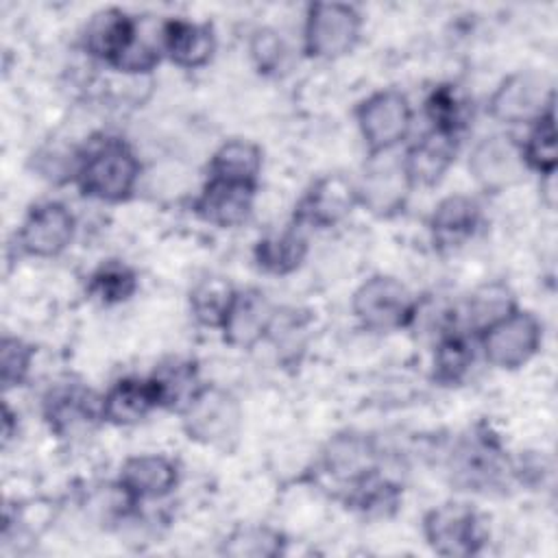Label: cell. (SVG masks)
<instances>
[{
	"label": "cell",
	"instance_id": "obj_31",
	"mask_svg": "<svg viewBox=\"0 0 558 558\" xmlns=\"http://www.w3.org/2000/svg\"><path fill=\"white\" fill-rule=\"evenodd\" d=\"M521 157L527 172L541 179L556 177L558 168V144H556V109H549L527 126L523 140H519Z\"/></svg>",
	"mask_w": 558,
	"mask_h": 558
},
{
	"label": "cell",
	"instance_id": "obj_15",
	"mask_svg": "<svg viewBox=\"0 0 558 558\" xmlns=\"http://www.w3.org/2000/svg\"><path fill=\"white\" fill-rule=\"evenodd\" d=\"M255 194L257 185L207 177L190 207L192 214L209 227L235 229L251 218Z\"/></svg>",
	"mask_w": 558,
	"mask_h": 558
},
{
	"label": "cell",
	"instance_id": "obj_24",
	"mask_svg": "<svg viewBox=\"0 0 558 558\" xmlns=\"http://www.w3.org/2000/svg\"><path fill=\"white\" fill-rule=\"evenodd\" d=\"M307 253H310V244H307L305 229L296 225H290L281 231L266 233L253 246L255 266L264 275H272V277H286L296 272L307 259Z\"/></svg>",
	"mask_w": 558,
	"mask_h": 558
},
{
	"label": "cell",
	"instance_id": "obj_5",
	"mask_svg": "<svg viewBox=\"0 0 558 558\" xmlns=\"http://www.w3.org/2000/svg\"><path fill=\"white\" fill-rule=\"evenodd\" d=\"M351 312L366 331L395 333L414 323L418 301L401 279L392 275H373L355 288Z\"/></svg>",
	"mask_w": 558,
	"mask_h": 558
},
{
	"label": "cell",
	"instance_id": "obj_8",
	"mask_svg": "<svg viewBox=\"0 0 558 558\" xmlns=\"http://www.w3.org/2000/svg\"><path fill=\"white\" fill-rule=\"evenodd\" d=\"M554 83L538 70H514L504 76L488 96V116L506 126H530L549 109H556Z\"/></svg>",
	"mask_w": 558,
	"mask_h": 558
},
{
	"label": "cell",
	"instance_id": "obj_22",
	"mask_svg": "<svg viewBox=\"0 0 558 558\" xmlns=\"http://www.w3.org/2000/svg\"><path fill=\"white\" fill-rule=\"evenodd\" d=\"M458 142L460 137L445 135L438 131L423 133L416 142L408 146V150L401 155L405 172L416 187H434L438 185L449 168L456 161L458 155Z\"/></svg>",
	"mask_w": 558,
	"mask_h": 558
},
{
	"label": "cell",
	"instance_id": "obj_20",
	"mask_svg": "<svg viewBox=\"0 0 558 558\" xmlns=\"http://www.w3.org/2000/svg\"><path fill=\"white\" fill-rule=\"evenodd\" d=\"M161 50L181 70L205 68L216 52V31L209 22L168 17L161 22Z\"/></svg>",
	"mask_w": 558,
	"mask_h": 558
},
{
	"label": "cell",
	"instance_id": "obj_11",
	"mask_svg": "<svg viewBox=\"0 0 558 558\" xmlns=\"http://www.w3.org/2000/svg\"><path fill=\"white\" fill-rule=\"evenodd\" d=\"M41 416L57 438L87 436L105 423L102 395L83 384H57L41 399Z\"/></svg>",
	"mask_w": 558,
	"mask_h": 558
},
{
	"label": "cell",
	"instance_id": "obj_13",
	"mask_svg": "<svg viewBox=\"0 0 558 558\" xmlns=\"http://www.w3.org/2000/svg\"><path fill=\"white\" fill-rule=\"evenodd\" d=\"M74 235L76 218L70 207L61 201H41L26 211L17 229V246L28 257L50 259L68 251Z\"/></svg>",
	"mask_w": 558,
	"mask_h": 558
},
{
	"label": "cell",
	"instance_id": "obj_19",
	"mask_svg": "<svg viewBox=\"0 0 558 558\" xmlns=\"http://www.w3.org/2000/svg\"><path fill=\"white\" fill-rule=\"evenodd\" d=\"M277 307L262 288H238L233 305L220 327L222 340L233 349H253L266 342Z\"/></svg>",
	"mask_w": 558,
	"mask_h": 558
},
{
	"label": "cell",
	"instance_id": "obj_3",
	"mask_svg": "<svg viewBox=\"0 0 558 558\" xmlns=\"http://www.w3.org/2000/svg\"><path fill=\"white\" fill-rule=\"evenodd\" d=\"M179 416L185 436L203 447L231 451L240 440L244 414L227 388L205 384Z\"/></svg>",
	"mask_w": 558,
	"mask_h": 558
},
{
	"label": "cell",
	"instance_id": "obj_12",
	"mask_svg": "<svg viewBox=\"0 0 558 558\" xmlns=\"http://www.w3.org/2000/svg\"><path fill=\"white\" fill-rule=\"evenodd\" d=\"M469 172L486 194H501L519 185L527 174L519 140L510 133L482 137L469 155Z\"/></svg>",
	"mask_w": 558,
	"mask_h": 558
},
{
	"label": "cell",
	"instance_id": "obj_32",
	"mask_svg": "<svg viewBox=\"0 0 558 558\" xmlns=\"http://www.w3.org/2000/svg\"><path fill=\"white\" fill-rule=\"evenodd\" d=\"M137 288H140L137 272L120 259L102 262L87 277V294L102 305L126 303L137 292Z\"/></svg>",
	"mask_w": 558,
	"mask_h": 558
},
{
	"label": "cell",
	"instance_id": "obj_36",
	"mask_svg": "<svg viewBox=\"0 0 558 558\" xmlns=\"http://www.w3.org/2000/svg\"><path fill=\"white\" fill-rule=\"evenodd\" d=\"M248 57L259 74L275 76L286 65L288 46L277 28L257 26L248 37Z\"/></svg>",
	"mask_w": 558,
	"mask_h": 558
},
{
	"label": "cell",
	"instance_id": "obj_35",
	"mask_svg": "<svg viewBox=\"0 0 558 558\" xmlns=\"http://www.w3.org/2000/svg\"><path fill=\"white\" fill-rule=\"evenodd\" d=\"M310 316L305 312L299 310H279L275 314L270 333L266 338V342H272L281 355L283 362L288 360H296V351L305 349V336H307V327H310Z\"/></svg>",
	"mask_w": 558,
	"mask_h": 558
},
{
	"label": "cell",
	"instance_id": "obj_34",
	"mask_svg": "<svg viewBox=\"0 0 558 558\" xmlns=\"http://www.w3.org/2000/svg\"><path fill=\"white\" fill-rule=\"evenodd\" d=\"M517 303L512 299V292L508 290V286L504 283H486L482 288H477L464 307L466 314V325H469V333L477 336L480 329H484L488 323H493L495 318H499L501 314H506L508 310H512Z\"/></svg>",
	"mask_w": 558,
	"mask_h": 558
},
{
	"label": "cell",
	"instance_id": "obj_25",
	"mask_svg": "<svg viewBox=\"0 0 558 558\" xmlns=\"http://www.w3.org/2000/svg\"><path fill=\"white\" fill-rule=\"evenodd\" d=\"M159 410L181 414L205 386L198 364L190 357H170L148 375Z\"/></svg>",
	"mask_w": 558,
	"mask_h": 558
},
{
	"label": "cell",
	"instance_id": "obj_4",
	"mask_svg": "<svg viewBox=\"0 0 558 558\" xmlns=\"http://www.w3.org/2000/svg\"><path fill=\"white\" fill-rule=\"evenodd\" d=\"M484 360L499 371H519L543 347V323L530 310L514 305L475 336Z\"/></svg>",
	"mask_w": 558,
	"mask_h": 558
},
{
	"label": "cell",
	"instance_id": "obj_37",
	"mask_svg": "<svg viewBox=\"0 0 558 558\" xmlns=\"http://www.w3.org/2000/svg\"><path fill=\"white\" fill-rule=\"evenodd\" d=\"M35 347L15 336H2L0 340V384L4 390L20 388L33 368Z\"/></svg>",
	"mask_w": 558,
	"mask_h": 558
},
{
	"label": "cell",
	"instance_id": "obj_39",
	"mask_svg": "<svg viewBox=\"0 0 558 558\" xmlns=\"http://www.w3.org/2000/svg\"><path fill=\"white\" fill-rule=\"evenodd\" d=\"M17 434V414L9 408V403L2 405V442L7 445Z\"/></svg>",
	"mask_w": 558,
	"mask_h": 558
},
{
	"label": "cell",
	"instance_id": "obj_27",
	"mask_svg": "<svg viewBox=\"0 0 558 558\" xmlns=\"http://www.w3.org/2000/svg\"><path fill=\"white\" fill-rule=\"evenodd\" d=\"M264 168V150L253 140L231 137L222 142L209 157L207 177L227 179L246 185H259Z\"/></svg>",
	"mask_w": 558,
	"mask_h": 558
},
{
	"label": "cell",
	"instance_id": "obj_38",
	"mask_svg": "<svg viewBox=\"0 0 558 558\" xmlns=\"http://www.w3.org/2000/svg\"><path fill=\"white\" fill-rule=\"evenodd\" d=\"M512 477L525 486H543L551 477V464L541 453H525L512 460Z\"/></svg>",
	"mask_w": 558,
	"mask_h": 558
},
{
	"label": "cell",
	"instance_id": "obj_2",
	"mask_svg": "<svg viewBox=\"0 0 558 558\" xmlns=\"http://www.w3.org/2000/svg\"><path fill=\"white\" fill-rule=\"evenodd\" d=\"M512 458L488 425H475L458 436L447 456V473L458 490L488 493L512 477Z\"/></svg>",
	"mask_w": 558,
	"mask_h": 558
},
{
	"label": "cell",
	"instance_id": "obj_9",
	"mask_svg": "<svg viewBox=\"0 0 558 558\" xmlns=\"http://www.w3.org/2000/svg\"><path fill=\"white\" fill-rule=\"evenodd\" d=\"M421 532L432 551L447 558H469L482 551L486 525L466 501H442L423 514Z\"/></svg>",
	"mask_w": 558,
	"mask_h": 558
},
{
	"label": "cell",
	"instance_id": "obj_29",
	"mask_svg": "<svg viewBox=\"0 0 558 558\" xmlns=\"http://www.w3.org/2000/svg\"><path fill=\"white\" fill-rule=\"evenodd\" d=\"M235 294H238V288L229 279L220 275H207L198 279L187 294L190 314L201 327L220 331L233 305Z\"/></svg>",
	"mask_w": 558,
	"mask_h": 558
},
{
	"label": "cell",
	"instance_id": "obj_14",
	"mask_svg": "<svg viewBox=\"0 0 558 558\" xmlns=\"http://www.w3.org/2000/svg\"><path fill=\"white\" fill-rule=\"evenodd\" d=\"M360 207L355 181L340 172L318 177L294 207V225L301 229H331Z\"/></svg>",
	"mask_w": 558,
	"mask_h": 558
},
{
	"label": "cell",
	"instance_id": "obj_10",
	"mask_svg": "<svg viewBox=\"0 0 558 558\" xmlns=\"http://www.w3.org/2000/svg\"><path fill=\"white\" fill-rule=\"evenodd\" d=\"M357 201L364 211L375 218H395L399 216L414 190L403 159L392 153L368 155L360 179L355 181Z\"/></svg>",
	"mask_w": 558,
	"mask_h": 558
},
{
	"label": "cell",
	"instance_id": "obj_1",
	"mask_svg": "<svg viewBox=\"0 0 558 558\" xmlns=\"http://www.w3.org/2000/svg\"><path fill=\"white\" fill-rule=\"evenodd\" d=\"M142 161L118 135H100L81 148L74 183L78 192L100 203H124L137 190Z\"/></svg>",
	"mask_w": 558,
	"mask_h": 558
},
{
	"label": "cell",
	"instance_id": "obj_23",
	"mask_svg": "<svg viewBox=\"0 0 558 558\" xmlns=\"http://www.w3.org/2000/svg\"><path fill=\"white\" fill-rule=\"evenodd\" d=\"M159 410L153 384L146 377L126 375L102 392V418L116 427H131Z\"/></svg>",
	"mask_w": 558,
	"mask_h": 558
},
{
	"label": "cell",
	"instance_id": "obj_26",
	"mask_svg": "<svg viewBox=\"0 0 558 558\" xmlns=\"http://www.w3.org/2000/svg\"><path fill=\"white\" fill-rule=\"evenodd\" d=\"M403 499V488L392 477L384 475L381 469L364 475L342 490V501L353 512L366 519H388L392 517Z\"/></svg>",
	"mask_w": 558,
	"mask_h": 558
},
{
	"label": "cell",
	"instance_id": "obj_16",
	"mask_svg": "<svg viewBox=\"0 0 558 558\" xmlns=\"http://www.w3.org/2000/svg\"><path fill=\"white\" fill-rule=\"evenodd\" d=\"M137 28L140 17L126 13L124 9L107 7L87 20L81 35V46L87 57L113 70L135 41Z\"/></svg>",
	"mask_w": 558,
	"mask_h": 558
},
{
	"label": "cell",
	"instance_id": "obj_18",
	"mask_svg": "<svg viewBox=\"0 0 558 558\" xmlns=\"http://www.w3.org/2000/svg\"><path fill=\"white\" fill-rule=\"evenodd\" d=\"M320 469L344 490L353 482L379 469V447L362 432H340L320 451Z\"/></svg>",
	"mask_w": 558,
	"mask_h": 558
},
{
	"label": "cell",
	"instance_id": "obj_17",
	"mask_svg": "<svg viewBox=\"0 0 558 558\" xmlns=\"http://www.w3.org/2000/svg\"><path fill=\"white\" fill-rule=\"evenodd\" d=\"M116 480L142 506L172 495L181 482V466L166 453H135L120 464Z\"/></svg>",
	"mask_w": 558,
	"mask_h": 558
},
{
	"label": "cell",
	"instance_id": "obj_33",
	"mask_svg": "<svg viewBox=\"0 0 558 558\" xmlns=\"http://www.w3.org/2000/svg\"><path fill=\"white\" fill-rule=\"evenodd\" d=\"M288 541L283 536V532L270 527V525H240L235 530H231L222 545H220V554L225 556H251V558H275L286 554Z\"/></svg>",
	"mask_w": 558,
	"mask_h": 558
},
{
	"label": "cell",
	"instance_id": "obj_30",
	"mask_svg": "<svg viewBox=\"0 0 558 558\" xmlns=\"http://www.w3.org/2000/svg\"><path fill=\"white\" fill-rule=\"evenodd\" d=\"M423 107L432 131L460 137L462 131L469 126L471 100L453 83H440L432 87Z\"/></svg>",
	"mask_w": 558,
	"mask_h": 558
},
{
	"label": "cell",
	"instance_id": "obj_6",
	"mask_svg": "<svg viewBox=\"0 0 558 558\" xmlns=\"http://www.w3.org/2000/svg\"><path fill=\"white\" fill-rule=\"evenodd\" d=\"M353 118L368 155L397 150L410 135L414 109L401 89L384 87L362 98Z\"/></svg>",
	"mask_w": 558,
	"mask_h": 558
},
{
	"label": "cell",
	"instance_id": "obj_7",
	"mask_svg": "<svg viewBox=\"0 0 558 558\" xmlns=\"http://www.w3.org/2000/svg\"><path fill=\"white\" fill-rule=\"evenodd\" d=\"M362 13L347 2H312L303 20V50L318 61H336L355 50L362 37Z\"/></svg>",
	"mask_w": 558,
	"mask_h": 558
},
{
	"label": "cell",
	"instance_id": "obj_21",
	"mask_svg": "<svg viewBox=\"0 0 558 558\" xmlns=\"http://www.w3.org/2000/svg\"><path fill=\"white\" fill-rule=\"evenodd\" d=\"M482 207L477 198L469 194H447L442 196L427 220L432 244L438 251H456L466 244L480 229Z\"/></svg>",
	"mask_w": 558,
	"mask_h": 558
},
{
	"label": "cell",
	"instance_id": "obj_28",
	"mask_svg": "<svg viewBox=\"0 0 558 558\" xmlns=\"http://www.w3.org/2000/svg\"><path fill=\"white\" fill-rule=\"evenodd\" d=\"M473 360L475 347L471 342V333L445 327L440 329L432 353V379L445 388L460 386L466 379Z\"/></svg>",
	"mask_w": 558,
	"mask_h": 558
}]
</instances>
